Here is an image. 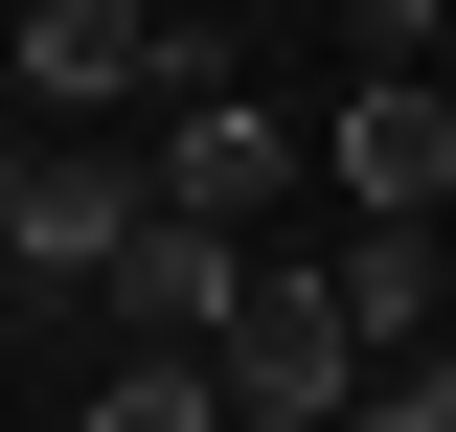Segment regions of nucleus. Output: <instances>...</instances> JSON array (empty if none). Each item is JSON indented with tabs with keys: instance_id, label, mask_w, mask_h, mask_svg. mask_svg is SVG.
I'll list each match as a JSON object with an SVG mask.
<instances>
[{
	"instance_id": "39448f33",
	"label": "nucleus",
	"mask_w": 456,
	"mask_h": 432,
	"mask_svg": "<svg viewBox=\"0 0 456 432\" xmlns=\"http://www.w3.org/2000/svg\"><path fill=\"white\" fill-rule=\"evenodd\" d=\"M114 319H137V341H228V319H251V251H228V228H183V205H137Z\"/></svg>"
},
{
	"instance_id": "1a4fd4ad",
	"label": "nucleus",
	"mask_w": 456,
	"mask_h": 432,
	"mask_svg": "<svg viewBox=\"0 0 456 432\" xmlns=\"http://www.w3.org/2000/svg\"><path fill=\"white\" fill-rule=\"evenodd\" d=\"M342 432H456V364H388V387H365Z\"/></svg>"
},
{
	"instance_id": "7ed1b4c3",
	"label": "nucleus",
	"mask_w": 456,
	"mask_h": 432,
	"mask_svg": "<svg viewBox=\"0 0 456 432\" xmlns=\"http://www.w3.org/2000/svg\"><path fill=\"white\" fill-rule=\"evenodd\" d=\"M320 182H342L365 228H456V68H365L342 137H320Z\"/></svg>"
},
{
	"instance_id": "9b49d317",
	"label": "nucleus",
	"mask_w": 456,
	"mask_h": 432,
	"mask_svg": "<svg viewBox=\"0 0 456 432\" xmlns=\"http://www.w3.org/2000/svg\"><path fill=\"white\" fill-rule=\"evenodd\" d=\"M0 23H23V0H0Z\"/></svg>"
},
{
	"instance_id": "f257e3e1",
	"label": "nucleus",
	"mask_w": 456,
	"mask_h": 432,
	"mask_svg": "<svg viewBox=\"0 0 456 432\" xmlns=\"http://www.w3.org/2000/svg\"><path fill=\"white\" fill-rule=\"evenodd\" d=\"M137 205H160V182H137V160H92V137H46V114L0 137V273H23V296H114Z\"/></svg>"
},
{
	"instance_id": "0eeeda50",
	"label": "nucleus",
	"mask_w": 456,
	"mask_h": 432,
	"mask_svg": "<svg viewBox=\"0 0 456 432\" xmlns=\"http://www.w3.org/2000/svg\"><path fill=\"white\" fill-rule=\"evenodd\" d=\"M92 432H228V341H114Z\"/></svg>"
},
{
	"instance_id": "423d86ee",
	"label": "nucleus",
	"mask_w": 456,
	"mask_h": 432,
	"mask_svg": "<svg viewBox=\"0 0 456 432\" xmlns=\"http://www.w3.org/2000/svg\"><path fill=\"white\" fill-rule=\"evenodd\" d=\"M320 273H342V319L388 341V364H411V341H434V319H456V228H342V251H320Z\"/></svg>"
},
{
	"instance_id": "f03ea898",
	"label": "nucleus",
	"mask_w": 456,
	"mask_h": 432,
	"mask_svg": "<svg viewBox=\"0 0 456 432\" xmlns=\"http://www.w3.org/2000/svg\"><path fill=\"white\" fill-rule=\"evenodd\" d=\"M388 387V341L342 319V273H251V319H228V432H342Z\"/></svg>"
},
{
	"instance_id": "20e7f679",
	"label": "nucleus",
	"mask_w": 456,
	"mask_h": 432,
	"mask_svg": "<svg viewBox=\"0 0 456 432\" xmlns=\"http://www.w3.org/2000/svg\"><path fill=\"white\" fill-rule=\"evenodd\" d=\"M160 205H183V228H274V205H297V114L183 92V114H160Z\"/></svg>"
},
{
	"instance_id": "6e6552de",
	"label": "nucleus",
	"mask_w": 456,
	"mask_h": 432,
	"mask_svg": "<svg viewBox=\"0 0 456 432\" xmlns=\"http://www.w3.org/2000/svg\"><path fill=\"white\" fill-rule=\"evenodd\" d=\"M342 46H388V68H434V46H456V0H342Z\"/></svg>"
},
{
	"instance_id": "9d476101",
	"label": "nucleus",
	"mask_w": 456,
	"mask_h": 432,
	"mask_svg": "<svg viewBox=\"0 0 456 432\" xmlns=\"http://www.w3.org/2000/svg\"><path fill=\"white\" fill-rule=\"evenodd\" d=\"M0 319H23V273H0Z\"/></svg>"
}]
</instances>
